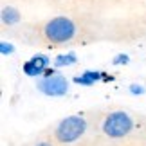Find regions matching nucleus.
<instances>
[{
  "label": "nucleus",
  "instance_id": "f03ea898",
  "mask_svg": "<svg viewBox=\"0 0 146 146\" xmlns=\"http://www.w3.org/2000/svg\"><path fill=\"white\" fill-rule=\"evenodd\" d=\"M132 130H133V121H132V117L123 110L112 112L103 121V132H105V135H108L110 139L125 137Z\"/></svg>",
  "mask_w": 146,
  "mask_h": 146
},
{
  "label": "nucleus",
  "instance_id": "39448f33",
  "mask_svg": "<svg viewBox=\"0 0 146 146\" xmlns=\"http://www.w3.org/2000/svg\"><path fill=\"white\" fill-rule=\"evenodd\" d=\"M50 58L47 54H35L31 60H27L24 63V74L29 78H42L43 72L49 69Z\"/></svg>",
  "mask_w": 146,
  "mask_h": 146
},
{
  "label": "nucleus",
  "instance_id": "9b49d317",
  "mask_svg": "<svg viewBox=\"0 0 146 146\" xmlns=\"http://www.w3.org/2000/svg\"><path fill=\"white\" fill-rule=\"evenodd\" d=\"M128 90H130L132 96H143V94L146 92V88L143 85H139V83H132V85L128 87Z\"/></svg>",
  "mask_w": 146,
  "mask_h": 146
},
{
  "label": "nucleus",
  "instance_id": "9d476101",
  "mask_svg": "<svg viewBox=\"0 0 146 146\" xmlns=\"http://www.w3.org/2000/svg\"><path fill=\"white\" fill-rule=\"evenodd\" d=\"M128 61H130V56L125 54V52H119V54H115V56H114L112 63H114V65H126Z\"/></svg>",
  "mask_w": 146,
  "mask_h": 146
},
{
  "label": "nucleus",
  "instance_id": "ddd939ff",
  "mask_svg": "<svg viewBox=\"0 0 146 146\" xmlns=\"http://www.w3.org/2000/svg\"><path fill=\"white\" fill-rule=\"evenodd\" d=\"M36 146H50V144H49V143H45V141H43V143H38Z\"/></svg>",
  "mask_w": 146,
  "mask_h": 146
},
{
  "label": "nucleus",
  "instance_id": "20e7f679",
  "mask_svg": "<svg viewBox=\"0 0 146 146\" xmlns=\"http://www.w3.org/2000/svg\"><path fill=\"white\" fill-rule=\"evenodd\" d=\"M36 88L49 98H61L69 92V80L63 74H54L47 78H40L36 83Z\"/></svg>",
  "mask_w": 146,
  "mask_h": 146
},
{
  "label": "nucleus",
  "instance_id": "f8f14e48",
  "mask_svg": "<svg viewBox=\"0 0 146 146\" xmlns=\"http://www.w3.org/2000/svg\"><path fill=\"white\" fill-rule=\"evenodd\" d=\"M54 74H58V69L56 67H49V69L43 72V76L42 78H47V76H54Z\"/></svg>",
  "mask_w": 146,
  "mask_h": 146
},
{
  "label": "nucleus",
  "instance_id": "0eeeda50",
  "mask_svg": "<svg viewBox=\"0 0 146 146\" xmlns=\"http://www.w3.org/2000/svg\"><path fill=\"white\" fill-rule=\"evenodd\" d=\"M0 18H2V24L5 25H15L20 22V13L16 7H11V5H5L0 13Z\"/></svg>",
  "mask_w": 146,
  "mask_h": 146
},
{
  "label": "nucleus",
  "instance_id": "1a4fd4ad",
  "mask_svg": "<svg viewBox=\"0 0 146 146\" xmlns=\"http://www.w3.org/2000/svg\"><path fill=\"white\" fill-rule=\"evenodd\" d=\"M15 52V45L9 42H0V54L2 56H9Z\"/></svg>",
  "mask_w": 146,
  "mask_h": 146
},
{
  "label": "nucleus",
  "instance_id": "f257e3e1",
  "mask_svg": "<svg viewBox=\"0 0 146 146\" xmlns=\"http://www.w3.org/2000/svg\"><path fill=\"white\" fill-rule=\"evenodd\" d=\"M74 35H76V25L67 16H56V18L49 20L43 27V36L50 43H67L74 38Z\"/></svg>",
  "mask_w": 146,
  "mask_h": 146
},
{
  "label": "nucleus",
  "instance_id": "423d86ee",
  "mask_svg": "<svg viewBox=\"0 0 146 146\" xmlns=\"http://www.w3.org/2000/svg\"><path fill=\"white\" fill-rule=\"evenodd\" d=\"M98 81H114V76H108L106 72H101V70H85L83 74H78L72 78V83L83 85V87H92Z\"/></svg>",
  "mask_w": 146,
  "mask_h": 146
},
{
  "label": "nucleus",
  "instance_id": "7ed1b4c3",
  "mask_svg": "<svg viewBox=\"0 0 146 146\" xmlns=\"http://www.w3.org/2000/svg\"><path fill=\"white\" fill-rule=\"evenodd\" d=\"M87 130V121L81 115H69L60 121L56 128V139L63 144H70L78 141Z\"/></svg>",
  "mask_w": 146,
  "mask_h": 146
},
{
  "label": "nucleus",
  "instance_id": "6e6552de",
  "mask_svg": "<svg viewBox=\"0 0 146 146\" xmlns=\"http://www.w3.org/2000/svg\"><path fill=\"white\" fill-rule=\"evenodd\" d=\"M78 61V56L74 52H63V54H58L52 61V65L56 69H61V67H70Z\"/></svg>",
  "mask_w": 146,
  "mask_h": 146
}]
</instances>
